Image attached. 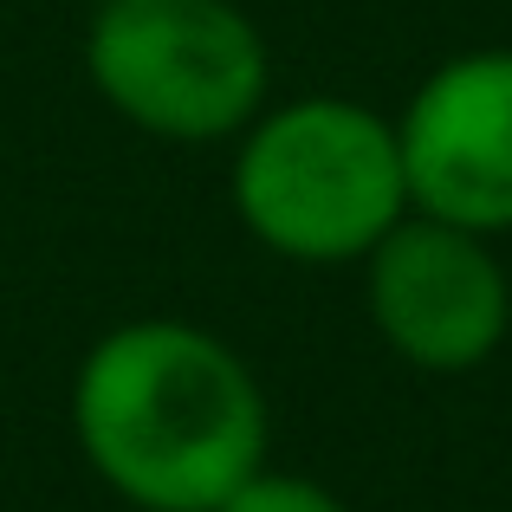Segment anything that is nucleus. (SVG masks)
<instances>
[{
    "instance_id": "f257e3e1",
    "label": "nucleus",
    "mask_w": 512,
    "mask_h": 512,
    "mask_svg": "<svg viewBox=\"0 0 512 512\" xmlns=\"http://www.w3.org/2000/svg\"><path fill=\"white\" fill-rule=\"evenodd\" d=\"M72 441L137 512H214L266 467V389L227 338L188 318H130L72 370Z\"/></svg>"
},
{
    "instance_id": "f03ea898",
    "label": "nucleus",
    "mask_w": 512,
    "mask_h": 512,
    "mask_svg": "<svg viewBox=\"0 0 512 512\" xmlns=\"http://www.w3.org/2000/svg\"><path fill=\"white\" fill-rule=\"evenodd\" d=\"M234 214L292 266H357L409 214L396 124L338 91L266 104L234 143Z\"/></svg>"
},
{
    "instance_id": "7ed1b4c3",
    "label": "nucleus",
    "mask_w": 512,
    "mask_h": 512,
    "mask_svg": "<svg viewBox=\"0 0 512 512\" xmlns=\"http://www.w3.org/2000/svg\"><path fill=\"white\" fill-rule=\"evenodd\" d=\"M91 91L163 143H221L266 111L273 59L234 0H91Z\"/></svg>"
},
{
    "instance_id": "20e7f679",
    "label": "nucleus",
    "mask_w": 512,
    "mask_h": 512,
    "mask_svg": "<svg viewBox=\"0 0 512 512\" xmlns=\"http://www.w3.org/2000/svg\"><path fill=\"white\" fill-rule=\"evenodd\" d=\"M363 305L376 338L409 370L467 376L493 363L512 331V273L487 234L402 214L370 253H363Z\"/></svg>"
},
{
    "instance_id": "39448f33",
    "label": "nucleus",
    "mask_w": 512,
    "mask_h": 512,
    "mask_svg": "<svg viewBox=\"0 0 512 512\" xmlns=\"http://www.w3.org/2000/svg\"><path fill=\"white\" fill-rule=\"evenodd\" d=\"M396 143L415 214L512 234V46L441 59L402 104Z\"/></svg>"
},
{
    "instance_id": "423d86ee",
    "label": "nucleus",
    "mask_w": 512,
    "mask_h": 512,
    "mask_svg": "<svg viewBox=\"0 0 512 512\" xmlns=\"http://www.w3.org/2000/svg\"><path fill=\"white\" fill-rule=\"evenodd\" d=\"M214 512H350L325 480H305V474H279V467H260L253 480H240Z\"/></svg>"
}]
</instances>
